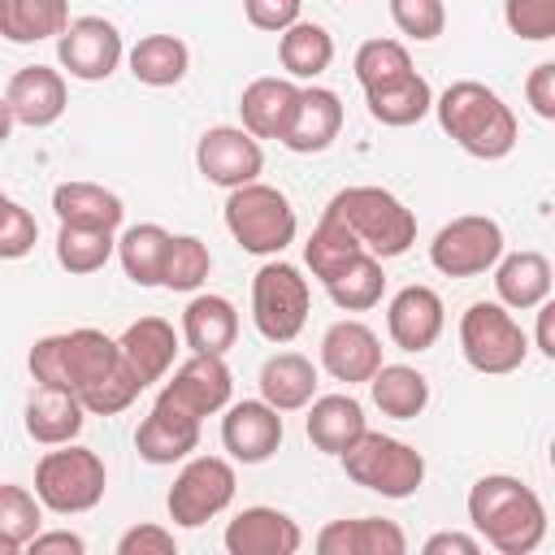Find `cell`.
Here are the masks:
<instances>
[{"label":"cell","instance_id":"obj_53","mask_svg":"<svg viewBox=\"0 0 555 555\" xmlns=\"http://www.w3.org/2000/svg\"><path fill=\"white\" fill-rule=\"evenodd\" d=\"M4 199H9V195H4V191H0V204H4Z\"/></svg>","mask_w":555,"mask_h":555},{"label":"cell","instance_id":"obj_15","mask_svg":"<svg viewBox=\"0 0 555 555\" xmlns=\"http://www.w3.org/2000/svg\"><path fill=\"white\" fill-rule=\"evenodd\" d=\"M221 447L238 464H264L282 447V412L269 408L264 399H243L225 403L221 416Z\"/></svg>","mask_w":555,"mask_h":555},{"label":"cell","instance_id":"obj_34","mask_svg":"<svg viewBox=\"0 0 555 555\" xmlns=\"http://www.w3.org/2000/svg\"><path fill=\"white\" fill-rule=\"evenodd\" d=\"M364 104H369V117L382 121V126H416L425 113H434V87L412 69L408 78L390 82V87H377V91H364Z\"/></svg>","mask_w":555,"mask_h":555},{"label":"cell","instance_id":"obj_51","mask_svg":"<svg viewBox=\"0 0 555 555\" xmlns=\"http://www.w3.org/2000/svg\"><path fill=\"white\" fill-rule=\"evenodd\" d=\"M538 351L546 360H555V304L551 299L538 304Z\"/></svg>","mask_w":555,"mask_h":555},{"label":"cell","instance_id":"obj_29","mask_svg":"<svg viewBox=\"0 0 555 555\" xmlns=\"http://www.w3.org/2000/svg\"><path fill=\"white\" fill-rule=\"evenodd\" d=\"M494 291L503 308L529 312L551 299V260L542 251H512L494 260Z\"/></svg>","mask_w":555,"mask_h":555},{"label":"cell","instance_id":"obj_52","mask_svg":"<svg viewBox=\"0 0 555 555\" xmlns=\"http://www.w3.org/2000/svg\"><path fill=\"white\" fill-rule=\"evenodd\" d=\"M13 126H17V121H13V113H9V104H4V95H0V143L13 134Z\"/></svg>","mask_w":555,"mask_h":555},{"label":"cell","instance_id":"obj_33","mask_svg":"<svg viewBox=\"0 0 555 555\" xmlns=\"http://www.w3.org/2000/svg\"><path fill=\"white\" fill-rule=\"evenodd\" d=\"M69 26V0H0V35L9 43H43Z\"/></svg>","mask_w":555,"mask_h":555},{"label":"cell","instance_id":"obj_10","mask_svg":"<svg viewBox=\"0 0 555 555\" xmlns=\"http://www.w3.org/2000/svg\"><path fill=\"white\" fill-rule=\"evenodd\" d=\"M234 464L221 460V455H195L182 464V473L173 477L169 486V520L182 525V529H199L208 525L212 516H221L234 499Z\"/></svg>","mask_w":555,"mask_h":555},{"label":"cell","instance_id":"obj_24","mask_svg":"<svg viewBox=\"0 0 555 555\" xmlns=\"http://www.w3.org/2000/svg\"><path fill=\"white\" fill-rule=\"evenodd\" d=\"M195 447H199V421H191L165 403H152V412L134 429V451L147 464H178Z\"/></svg>","mask_w":555,"mask_h":555},{"label":"cell","instance_id":"obj_42","mask_svg":"<svg viewBox=\"0 0 555 555\" xmlns=\"http://www.w3.org/2000/svg\"><path fill=\"white\" fill-rule=\"evenodd\" d=\"M212 269V251L204 238L195 234H169V247H165V264H160V286L169 291H199L204 278Z\"/></svg>","mask_w":555,"mask_h":555},{"label":"cell","instance_id":"obj_28","mask_svg":"<svg viewBox=\"0 0 555 555\" xmlns=\"http://www.w3.org/2000/svg\"><path fill=\"white\" fill-rule=\"evenodd\" d=\"M52 212L61 225H82V230H113L121 225L126 208L121 195H113L100 182H61L52 191Z\"/></svg>","mask_w":555,"mask_h":555},{"label":"cell","instance_id":"obj_47","mask_svg":"<svg viewBox=\"0 0 555 555\" xmlns=\"http://www.w3.org/2000/svg\"><path fill=\"white\" fill-rule=\"evenodd\" d=\"M178 542L165 525H134L117 538V555H173Z\"/></svg>","mask_w":555,"mask_h":555},{"label":"cell","instance_id":"obj_4","mask_svg":"<svg viewBox=\"0 0 555 555\" xmlns=\"http://www.w3.org/2000/svg\"><path fill=\"white\" fill-rule=\"evenodd\" d=\"M113 364H117V338H108L104 330H91V325L48 334L26 356V369L39 386H61L74 395L95 386Z\"/></svg>","mask_w":555,"mask_h":555},{"label":"cell","instance_id":"obj_37","mask_svg":"<svg viewBox=\"0 0 555 555\" xmlns=\"http://www.w3.org/2000/svg\"><path fill=\"white\" fill-rule=\"evenodd\" d=\"M330 299L343 308V312H369L382 304L386 295V273H382V260L373 251H360L347 269H338L330 282H325Z\"/></svg>","mask_w":555,"mask_h":555},{"label":"cell","instance_id":"obj_43","mask_svg":"<svg viewBox=\"0 0 555 555\" xmlns=\"http://www.w3.org/2000/svg\"><path fill=\"white\" fill-rule=\"evenodd\" d=\"M390 22L408 39L429 43L447 30V9H442V0H390Z\"/></svg>","mask_w":555,"mask_h":555},{"label":"cell","instance_id":"obj_3","mask_svg":"<svg viewBox=\"0 0 555 555\" xmlns=\"http://www.w3.org/2000/svg\"><path fill=\"white\" fill-rule=\"evenodd\" d=\"M325 217L347 225L356 234V243L364 251H373L377 260H395L416 243L412 208L399 195H390L386 186H343L325 204Z\"/></svg>","mask_w":555,"mask_h":555},{"label":"cell","instance_id":"obj_13","mask_svg":"<svg viewBox=\"0 0 555 555\" xmlns=\"http://www.w3.org/2000/svg\"><path fill=\"white\" fill-rule=\"evenodd\" d=\"M121 56H126L121 30L100 13L69 17V26L56 35V61L78 82H104L121 65Z\"/></svg>","mask_w":555,"mask_h":555},{"label":"cell","instance_id":"obj_46","mask_svg":"<svg viewBox=\"0 0 555 555\" xmlns=\"http://www.w3.org/2000/svg\"><path fill=\"white\" fill-rule=\"evenodd\" d=\"M299 9H304V0H243L247 22L269 35H282L291 22H299Z\"/></svg>","mask_w":555,"mask_h":555},{"label":"cell","instance_id":"obj_19","mask_svg":"<svg viewBox=\"0 0 555 555\" xmlns=\"http://www.w3.org/2000/svg\"><path fill=\"white\" fill-rule=\"evenodd\" d=\"M225 551L230 555H295L304 546V529L278 512V507H243L225 525Z\"/></svg>","mask_w":555,"mask_h":555},{"label":"cell","instance_id":"obj_38","mask_svg":"<svg viewBox=\"0 0 555 555\" xmlns=\"http://www.w3.org/2000/svg\"><path fill=\"white\" fill-rule=\"evenodd\" d=\"M360 251H364V247L356 243V234H351L347 225H338L334 217H325V212H321L317 230H312L308 243H304V260H308V269H312V278H317L321 286H325L338 269H347Z\"/></svg>","mask_w":555,"mask_h":555},{"label":"cell","instance_id":"obj_12","mask_svg":"<svg viewBox=\"0 0 555 555\" xmlns=\"http://www.w3.org/2000/svg\"><path fill=\"white\" fill-rule=\"evenodd\" d=\"M234 395V373L225 364V356H204V351H191V360H182L173 369V377L160 386L156 403L191 416V421H204L212 412H221Z\"/></svg>","mask_w":555,"mask_h":555},{"label":"cell","instance_id":"obj_11","mask_svg":"<svg viewBox=\"0 0 555 555\" xmlns=\"http://www.w3.org/2000/svg\"><path fill=\"white\" fill-rule=\"evenodd\" d=\"M499 256H503V225L481 212H464L447 221L429 243V264L447 278H477L494 269Z\"/></svg>","mask_w":555,"mask_h":555},{"label":"cell","instance_id":"obj_27","mask_svg":"<svg viewBox=\"0 0 555 555\" xmlns=\"http://www.w3.org/2000/svg\"><path fill=\"white\" fill-rule=\"evenodd\" d=\"M304 429H308V442H312L317 451L343 455V451L369 429V421H364L360 399H351V395H321V399L308 403Z\"/></svg>","mask_w":555,"mask_h":555},{"label":"cell","instance_id":"obj_41","mask_svg":"<svg viewBox=\"0 0 555 555\" xmlns=\"http://www.w3.org/2000/svg\"><path fill=\"white\" fill-rule=\"evenodd\" d=\"M113 251H117L113 230H82V225H61L56 230V264L65 273H95V269L108 264Z\"/></svg>","mask_w":555,"mask_h":555},{"label":"cell","instance_id":"obj_26","mask_svg":"<svg viewBox=\"0 0 555 555\" xmlns=\"http://www.w3.org/2000/svg\"><path fill=\"white\" fill-rule=\"evenodd\" d=\"M260 399L278 412H299L317 399V364L299 351H278L260 364Z\"/></svg>","mask_w":555,"mask_h":555},{"label":"cell","instance_id":"obj_36","mask_svg":"<svg viewBox=\"0 0 555 555\" xmlns=\"http://www.w3.org/2000/svg\"><path fill=\"white\" fill-rule=\"evenodd\" d=\"M165 247H169V230L156 221H139L117 238V260L134 286H160Z\"/></svg>","mask_w":555,"mask_h":555},{"label":"cell","instance_id":"obj_48","mask_svg":"<svg viewBox=\"0 0 555 555\" xmlns=\"http://www.w3.org/2000/svg\"><path fill=\"white\" fill-rule=\"evenodd\" d=\"M525 100L542 121H555V61L533 65V74L525 78Z\"/></svg>","mask_w":555,"mask_h":555},{"label":"cell","instance_id":"obj_17","mask_svg":"<svg viewBox=\"0 0 555 555\" xmlns=\"http://www.w3.org/2000/svg\"><path fill=\"white\" fill-rule=\"evenodd\" d=\"M321 369L334 382H347V386L369 382L382 369V343H377V334L364 321H356V317L334 321L321 334Z\"/></svg>","mask_w":555,"mask_h":555},{"label":"cell","instance_id":"obj_44","mask_svg":"<svg viewBox=\"0 0 555 555\" xmlns=\"http://www.w3.org/2000/svg\"><path fill=\"white\" fill-rule=\"evenodd\" d=\"M503 22L529 43L555 39V0H503Z\"/></svg>","mask_w":555,"mask_h":555},{"label":"cell","instance_id":"obj_20","mask_svg":"<svg viewBox=\"0 0 555 555\" xmlns=\"http://www.w3.org/2000/svg\"><path fill=\"white\" fill-rule=\"evenodd\" d=\"M343 130V100L330 87H299L295 113L282 130V147L308 156V152H325Z\"/></svg>","mask_w":555,"mask_h":555},{"label":"cell","instance_id":"obj_9","mask_svg":"<svg viewBox=\"0 0 555 555\" xmlns=\"http://www.w3.org/2000/svg\"><path fill=\"white\" fill-rule=\"evenodd\" d=\"M308 304H312V291H308V278L269 256L256 278H251V325L260 330V338L269 343H295L304 321H308Z\"/></svg>","mask_w":555,"mask_h":555},{"label":"cell","instance_id":"obj_25","mask_svg":"<svg viewBox=\"0 0 555 555\" xmlns=\"http://www.w3.org/2000/svg\"><path fill=\"white\" fill-rule=\"evenodd\" d=\"M299 100V82L291 78H251L238 95V117L251 139H282Z\"/></svg>","mask_w":555,"mask_h":555},{"label":"cell","instance_id":"obj_40","mask_svg":"<svg viewBox=\"0 0 555 555\" xmlns=\"http://www.w3.org/2000/svg\"><path fill=\"white\" fill-rule=\"evenodd\" d=\"M351 69H356V82L364 91H377V87H390V82L408 78L412 74V56H408V48L399 39H364L356 48Z\"/></svg>","mask_w":555,"mask_h":555},{"label":"cell","instance_id":"obj_45","mask_svg":"<svg viewBox=\"0 0 555 555\" xmlns=\"http://www.w3.org/2000/svg\"><path fill=\"white\" fill-rule=\"evenodd\" d=\"M39 238V221L17 204L4 199L0 204V260H22Z\"/></svg>","mask_w":555,"mask_h":555},{"label":"cell","instance_id":"obj_50","mask_svg":"<svg viewBox=\"0 0 555 555\" xmlns=\"http://www.w3.org/2000/svg\"><path fill=\"white\" fill-rule=\"evenodd\" d=\"M477 551H481V538H473V533L442 529V533L425 538V555H477Z\"/></svg>","mask_w":555,"mask_h":555},{"label":"cell","instance_id":"obj_6","mask_svg":"<svg viewBox=\"0 0 555 555\" xmlns=\"http://www.w3.org/2000/svg\"><path fill=\"white\" fill-rule=\"evenodd\" d=\"M104 490H108V468L91 447L61 442L35 464V494L56 516H78L100 507Z\"/></svg>","mask_w":555,"mask_h":555},{"label":"cell","instance_id":"obj_31","mask_svg":"<svg viewBox=\"0 0 555 555\" xmlns=\"http://www.w3.org/2000/svg\"><path fill=\"white\" fill-rule=\"evenodd\" d=\"M130 74L143 87H178L191 69V48L178 35H143L130 48Z\"/></svg>","mask_w":555,"mask_h":555},{"label":"cell","instance_id":"obj_18","mask_svg":"<svg viewBox=\"0 0 555 555\" xmlns=\"http://www.w3.org/2000/svg\"><path fill=\"white\" fill-rule=\"evenodd\" d=\"M4 104H9V113H13L17 126L43 130V126L61 121V113H65V104H69V91H65L61 69L26 65V69H17V74L9 78Z\"/></svg>","mask_w":555,"mask_h":555},{"label":"cell","instance_id":"obj_1","mask_svg":"<svg viewBox=\"0 0 555 555\" xmlns=\"http://www.w3.org/2000/svg\"><path fill=\"white\" fill-rule=\"evenodd\" d=\"M468 525L499 555H529L546 538V507L520 477L486 473L468 490Z\"/></svg>","mask_w":555,"mask_h":555},{"label":"cell","instance_id":"obj_21","mask_svg":"<svg viewBox=\"0 0 555 555\" xmlns=\"http://www.w3.org/2000/svg\"><path fill=\"white\" fill-rule=\"evenodd\" d=\"M117 351L121 360L130 364V373L152 386L169 373L173 356H178V330L165 321V317H139L134 325H126V334L117 338Z\"/></svg>","mask_w":555,"mask_h":555},{"label":"cell","instance_id":"obj_7","mask_svg":"<svg viewBox=\"0 0 555 555\" xmlns=\"http://www.w3.org/2000/svg\"><path fill=\"white\" fill-rule=\"evenodd\" d=\"M338 460L356 486H364L382 499H412L425 481V455L390 434H377V429H364Z\"/></svg>","mask_w":555,"mask_h":555},{"label":"cell","instance_id":"obj_49","mask_svg":"<svg viewBox=\"0 0 555 555\" xmlns=\"http://www.w3.org/2000/svg\"><path fill=\"white\" fill-rule=\"evenodd\" d=\"M26 551H30V555H82L87 542H82L78 533H69V529H39V533L26 542Z\"/></svg>","mask_w":555,"mask_h":555},{"label":"cell","instance_id":"obj_5","mask_svg":"<svg viewBox=\"0 0 555 555\" xmlns=\"http://www.w3.org/2000/svg\"><path fill=\"white\" fill-rule=\"evenodd\" d=\"M225 230L230 238L251 256H282L295 243L299 217L291 199L269 182H243L225 199Z\"/></svg>","mask_w":555,"mask_h":555},{"label":"cell","instance_id":"obj_16","mask_svg":"<svg viewBox=\"0 0 555 555\" xmlns=\"http://www.w3.org/2000/svg\"><path fill=\"white\" fill-rule=\"evenodd\" d=\"M442 325H447V312H442V299L434 286H403L395 291L390 308H386V334L399 351H429L438 338H442Z\"/></svg>","mask_w":555,"mask_h":555},{"label":"cell","instance_id":"obj_30","mask_svg":"<svg viewBox=\"0 0 555 555\" xmlns=\"http://www.w3.org/2000/svg\"><path fill=\"white\" fill-rule=\"evenodd\" d=\"M182 338L191 351L204 356H225L238 338V312L225 295H195L182 308Z\"/></svg>","mask_w":555,"mask_h":555},{"label":"cell","instance_id":"obj_23","mask_svg":"<svg viewBox=\"0 0 555 555\" xmlns=\"http://www.w3.org/2000/svg\"><path fill=\"white\" fill-rule=\"evenodd\" d=\"M321 555H403L408 533L395 520L382 516H356V520H330L317 533Z\"/></svg>","mask_w":555,"mask_h":555},{"label":"cell","instance_id":"obj_8","mask_svg":"<svg viewBox=\"0 0 555 555\" xmlns=\"http://www.w3.org/2000/svg\"><path fill=\"white\" fill-rule=\"evenodd\" d=\"M460 351H464L468 369H477L486 377H503L525 364L529 338H525L520 321L499 299H477L460 317Z\"/></svg>","mask_w":555,"mask_h":555},{"label":"cell","instance_id":"obj_32","mask_svg":"<svg viewBox=\"0 0 555 555\" xmlns=\"http://www.w3.org/2000/svg\"><path fill=\"white\" fill-rule=\"evenodd\" d=\"M369 390H373L377 412L395 416V421H416L425 412V403H429V382L412 364H382L369 377Z\"/></svg>","mask_w":555,"mask_h":555},{"label":"cell","instance_id":"obj_14","mask_svg":"<svg viewBox=\"0 0 555 555\" xmlns=\"http://www.w3.org/2000/svg\"><path fill=\"white\" fill-rule=\"evenodd\" d=\"M195 165L212 186L234 191V186L260 178L264 152H260V139H251L243 126H212L195 143Z\"/></svg>","mask_w":555,"mask_h":555},{"label":"cell","instance_id":"obj_35","mask_svg":"<svg viewBox=\"0 0 555 555\" xmlns=\"http://www.w3.org/2000/svg\"><path fill=\"white\" fill-rule=\"evenodd\" d=\"M278 56H282V69L291 74V78H321L325 69H330V61H334V39H330V30L321 26V22H291L286 30H282V39H278Z\"/></svg>","mask_w":555,"mask_h":555},{"label":"cell","instance_id":"obj_2","mask_svg":"<svg viewBox=\"0 0 555 555\" xmlns=\"http://www.w3.org/2000/svg\"><path fill=\"white\" fill-rule=\"evenodd\" d=\"M434 113L442 134H451L477 160H503L516 147V134H520L516 113L486 82H473V78L451 82L442 95H434Z\"/></svg>","mask_w":555,"mask_h":555},{"label":"cell","instance_id":"obj_39","mask_svg":"<svg viewBox=\"0 0 555 555\" xmlns=\"http://www.w3.org/2000/svg\"><path fill=\"white\" fill-rule=\"evenodd\" d=\"M43 529V503L26 486H0V555L26 551V542Z\"/></svg>","mask_w":555,"mask_h":555},{"label":"cell","instance_id":"obj_22","mask_svg":"<svg viewBox=\"0 0 555 555\" xmlns=\"http://www.w3.org/2000/svg\"><path fill=\"white\" fill-rule=\"evenodd\" d=\"M87 425V408L74 390H61V386H39L30 390L26 399V434L43 447H61V442H74Z\"/></svg>","mask_w":555,"mask_h":555}]
</instances>
